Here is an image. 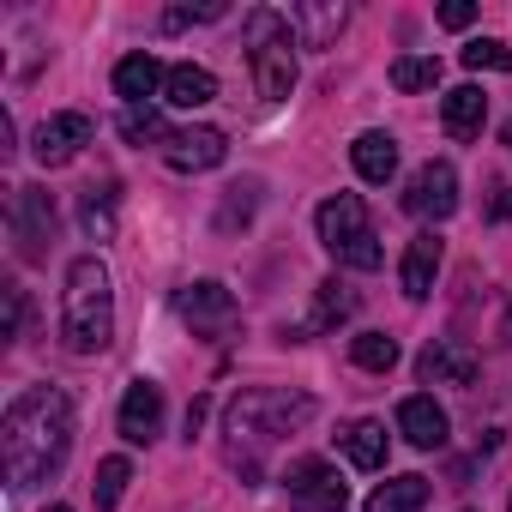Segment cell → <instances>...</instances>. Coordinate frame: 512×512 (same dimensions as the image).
<instances>
[{
	"label": "cell",
	"instance_id": "cell-22",
	"mask_svg": "<svg viewBox=\"0 0 512 512\" xmlns=\"http://www.w3.org/2000/svg\"><path fill=\"white\" fill-rule=\"evenodd\" d=\"M338 440H344V452H350L356 470H386V428H380V422L362 416V422H350Z\"/></svg>",
	"mask_w": 512,
	"mask_h": 512
},
{
	"label": "cell",
	"instance_id": "cell-2",
	"mask_svg": "<svg viewBox=\"0 0 512 512\" xmlns=\"http://www.w3.org/2000/svg\"><path fill=\"white\" fill-rule=\"evenodd\" d=\"M61 338L73 356H103L115 338V290H109V266L97 253H79L67 266V302H61Z\"/></svg>",
	"mask_w": 512,
	"mask_h": 512
},
{
	"label": "cell",
	"instance_id": "cell-16",
	"mask_svg": "<svg viewBox=\"0 0 512 512\" xmlns=\"http://www.w3.org/2000/svg\"><path fill=\"white\" fill-rule=\"evenodd\" d=\"M350 163H356V175L362 181H374V187H386L392 175H398V139L392 133H356V145H350Z\"/></svg>",
	"mask_w": 512,
	"mask_h": 512
},
{
	"label": "cell",
	"instance_id": "cell-21",
	"mask_svg": "<svg viewBox=\"0 0 512 512\" xmlns=\"http://www.w3.org/2000/svg\"><path fill=\"white\" fill-rule=\"evenodd\" d=\"M428 506V476H392L368 494L362 512H422Z\"/></svg>",
	"mask_w": 512,
	"mask_h": 512
},
{
	"label": "cell",
	"instance_id": "cell-8",
	"mask_svg": "<svg viewBox=\"0 0 512 512\" xmlns=\"http://www.w3.org/2000/svg\"><path fill=\"white\" fill-rule=\"evenodd\" d=\"M55 235V199L43 187H13V241H19V260H43Z\"/></svg>",
	"mask_w": 512,
	"mask_h": 512
},
{
	"label": "cell",
	"instance_id": "cell-34",
	"mask_svg": "<svg viewBox=\"0 0 512 512\" xmlns=\"http://www.w3.org/2000/svg\"><path fill=\"white\" fill-rule=\"evenodd\" d=\"M506 512H512V500H506Z\"/></svg>",
	"mask_w": 512,
	"mask_h": 512
},
{
	"label": "cell",
	"instance_id": "cell-4",
	"mask_svg": "<svg viewBox=\"0 0 512 512\" xmlns=\"http://www.w3.org/2000/svg\"><path fill=\"white\" fill-rule=\"evenodd\" d=\"M314 229H320V247L332 253L338 266H356V272H380V235L368 223V205L356 193H332L320 211H314Z\"/></svg>",
	"mask_w": 512,
	"mask_h": 512
},
{
	"label": "cell",
	"instance_id": "cell-23",
	"mask_svg": "<svg viewBox=\"0 0 512 512\" xmlns=\"http://www.w3.org/2000/svg\"><path fill=\"white\" fill-rule=\"evenodd\" d=\"M350 314H356V290H350L344 278H326L320 296H314V332H332V326H344Z\"/></svg>",
	"mask_w": 512,
	"mask_h": 512
},
{
	"label": "cell",
	"instance_id": "cell-7",
	"mask_svg": "<svg viewBox=\"0 0 512 512\" xmlns=\"http://www.w3.org/2000/svg\"><path fill=\"white\" fill-rule=\"evenodd\" d=\"M404 211L410 217H428V223H446L458 211V169L446 157H428L410 175V187H404Z\"/></svg>",
	"mask_w": 512,
	"mask_h": 512
},
{
	"label": "cell",
	"instance_id": "cell-5",
	"mask_svg": "<svg viewBox=\"0 0 512 512\" xmlns=\"http://www.w3.org/2000/svg\"><path fill=\"white\" fill-rule=\"evenodd\" d=\"M302 422H314V398L290 386H247L229 404V434H247V440H278V434H296Z\"/></svg>",
	"mask_w": 512,
	"mask_h": 512
},
{
	"label": "cell",
	"instance_id": "cell-18",
	"mask_svg": "<svg viewBox=\"0 0 512 512\" xmlns=\"http://www.w3.org/2000/svg\"><path fill=\"white\" fill-rule=\"evenodd\" d=\"M193 326H223V320H235V296L223 290V284H211V278H199V284H187L181 290V302H175Z\"/></svg>",
	"mask_w": 512,
	"mask_h": 512
},
{
	"label": "cell",
	"instance_id": "cell-25",
	"mask_svg": "<svg viewBox=\"0 0 512 512\" xmlns=\"http://www.w3.org/2000/svg\"><path fill=\"white\" fill-rule=\"evenodd\" d=\"M79 223H85L91 241H109V235H115V187H85V199H79Z\"/></svg>",
	"mask_w": 512,
	"mask_h": 512
},
{
	"label": "cell",
	"instance_id": "cell-19",
	"mask_svg": "<svg viewBox=\"0 0 512 512\" xmlns=\"http://www.w3.org/2000/svg\"><path fill=\"white\" fill-rule=\"evenodd\" d=\"M163 85H169V73H163V67H157V55H145V49H139V55H127V61L115 67V91H121L127 103H145V97H157Z\"/></svg>",
	"mask_w": 512,
	"mask_h": 512
},
{
	"label": "cell",
	"instance_id": "cell-33",
	"mask_svg": "<svg viewBox=\"0 0 512 512\" xmlns=\"http://www.w3.org/2000/svg\"><path fill=\"white\" fill-rule=\"evenodd\" d=\"M49 512H73V506H49Z\"/></svg>",
	"mask_w": 512,
	"mask_h": 512
},
{
	"label": "cell",
	"instance_id": "cell-29",
	"mask_svg": "<svg viewBox=\"0 0 512 512\" xmlns=\"http://www.w3.org/2000/svg\"><path fill=\"white\" fill-rule=\"evenodd\" d=\"M464 67L470 73H506L512 67V49L494 43V37H476V43H464Z\"/></svg>",
	"mask_w": 512,
	"mask_h": 512
},
{
	"label": "cell",
	"instance_id": "cell-31",
	"mask_svg": "<svg viewBox=\"0 0 512 512\" xmlns=\"http://www.w3.org/2000/svg\"><path fill=\"white\" fill-rule=\"evenodd\" d=\"M470 19H476V7H470V0H446V7H440V25H446V31H464Z\"/></svg>",
	"mask_w": 512,
	"mask_h": 512
},
{
	"label": "cell",
	"instance_id": "cell-14",
	"mask_svg": "<svg viewBox=\"0 0 512 512\" xmlns=\"http://www.w3.org/2000/svg\"><path fill=\"white\" fill-rule=\"evenodd\" d=\"M398 434H404L416 452H440V446H446V410H440L428 392H416V398L398 404Z\"/></svg>",
	"mask_w": 512,
	"mask_h": 512
},
{
	"label": "cell",
	"instance_id": "cell-26",
	"mask_svg": "<svg viewBox=\"0 0 512 512\" xmlns=\"http://www.w3.org/2000/svg\"><path fill=\"white\" fill-rule=\"evenodd\" d=\"M350 356H356V368H368V374H392V368H398V338H386V332H356V338H350Z\"/></svg>",
	"mask_w": 512,
	"mask_h": 512
},
{
	"label": "cell",
	"instance_id": "cell-1",
	"mask_svg": "<svg viewBox=\"0 0 512 512\" xmlns=\"http://www.w3.org/2000/svg\"><path fill=\"white\" fill-rule=\"evenodd\" d=\"M73 452V398L61 386H25L0 416V464L13 488L49 482Z\"/></svg>",
	"mask_w": 512,
	"mask_h": 512
},
{
	"label": "cell",
	"instance_id": "cell-13",
	"mask_svg": "<svg viewBox=\"0 0 512 512\" xmlns=\"http://www.w3.org/2000/svg\"><path fill=\"white\" fill-rule=\"evenodd\" d=\"M434 278H440V235L422 229V235H410V247H404L398 284H404L410 302H428V296H434Z\"/></svg>",
	"mask_w": 512,
	"mask_h": 512
},
{
	"label": "cell",
	"instance_id": "cell-10",
	"mask_svg": "<svg viewBox=\"0 0 512 512\" xmlns=\"http://www.w3.org/2000/svg\"><path fill=\"white\" fill-rule=\"evenodd\" d=\"M229 157V139L217 127H175L163 139V163L181 169V175H199V169H217Z\"/></svg>",
	"mask_w": 512,
	"mask_h": 512
},
{
	"label": "cell",
	"instance_id": "cell-27",
	"mask_svg": "<svg viewBox=\"0 0 512 512\" xmlns=\"http://www.w3.org/2000/svg\"><path fill=\"white\" fill-rule=\"evenodd\" d=\"M127 482H133V464H127V458H103V464H97V482H91L97 512H115L121 494H127Z\"/></svg>",
	"mask_w": 512,
	"mask_h": 512
},
{
	"label": "cell",
	"instance_id": "cell-11",
	"mask_svg": "<svg viewBox=\"0 0 512 512\" xmlns=\"http://www.w3.org/2000/svg\"><path fill=\"white\" fill-rule=\"evenodd\" d=\"M163 434V386L157 380H133L121 398V440L127 446H151Z\"/></svg>",
	"mask_w": 512,
	"mask_h": 512
},
{
	"label": "cell",
	"instance_id": "cell-3",
	"mask_svg": "<svg viewBox=\"0 0 512 512\" xmlns=\"http://www.w3.org/2000/svg\"><path fill=\"white\" fill-rule=\"evenodd\" d=\"M247 67H253V91L266 103H284L296 91V31H290V13H272V7H253L247 13Z\"/></svg>",
	"mask_w": 512,
	"mask_h": 512
},
{
	"label": "cell",
	"instance_id": "cell-15",
	"mask_svg": "<svg viewBox=\"0 0 512 512\" xmlns=\"http://www.w3.org/2000/svg\"><path fill=\"white\" fill-rule=\"evenodd\" d=\"M416 374H422V380H452V386H470V380H476V350H470L464 338H440V344H428V350H422Z\"/></svg>",
	"mask_w": 512,
	"mask_h": 512
},
{
	"label": "cell",
	"instance_id": "cell-12",
	"mask_svg": "<svg viewBox=\"0 0 512 512\" xmlns=\"http://www.w3.org/2000/svg\"><path fill=\"white\" fill-rule=\"evenodd\" d=\"M344 25H350L344 0H302V7H290V31H296L302 49H332Z\"/></svg>",
	"mask_w": 512,
	"mask_h": 512
},
{
	"label": "cell",
	"instance_id": "cell-17",
	"mask_svg": "<svg viewBox=\"0 0 512 512\" xmlns=\"http://www.w3.org/2000/svg\"><path fill=\"white\" fill-rule=\"evenodd\" d=\"M440 121H446V133H452V139H476V133H482V121H488V97H482L476 85H458V91H446V97H440Z\"/></svg>",
	"mask_w": 512,
	"mask_h": 512
},
{
	"label": "cell",
	"instance_id": "cell-24",
	"mask_svg": "<svg viewBox=\"0 0 512 512\" xmlns=\"http://www.w3.org/2000/svg\"><path fill=\"white\" fill-rule=\"evenodd\" d=\"M169 133H175V127H163V115H157L151 103H127V109H121V139H127V145H163Z\"/></svg>",
	"mask_w": 512,
	"mask_h": 512
},
{
	"label": "cell",
	"instance_id": "cell-6",
	"mask_svg": "<svg viewBox=\"0 0 512 512\" xmlns=\"http://www.w3.org/2000/svg\"><path fill=\"white\" fill-rule=\"evenodd\" d=\"M284 494L296 512H344L350 506V488L338 482V470L326 458H296L284 470Z\"/></svg>",
	"mask_w": 512,
	"mask_h": 512
},
{
	"label": "cell",
	"instance_id": "cell-20",
	"mask_svg": "<svg viewBox=\"0 0 512 512\" xmlns=\"http://www.w3.org/2000/svg\"><path fill=\"white\" fill-rule=\"evenodd\" d=\"M163 97H169L175 109H205V103L217 97V79H211L205 67L181 61V67H169V85H163Z\"/></svg>",
	"mask_w": 512,
	"mask_h": 512
},
{
	"label": "cell",
	"instance_id": "cell-28",
	"mask_svg": "<svg viewBox=\"0 0 512 512\" xmlns=\"http://www.w3.org/2000/svg\"><path fill=\"white\" fill-rule=\"evenodd\" d=\"M392 85L398 91H434L440 85V61L434 55H398L392 61Z\"/></svg>",
	"mask_w": 512,
	"mask_h": 512
},
{
	"label": "cell",
	"instance_id": "cell-30",
	"mask_svg": "<svg viewBox=\"0 0 512 512\" xmlns=\"http://www.w3.org/2000/svg\"><path fill=\"white\" fill-rule=\"evenodd\" d=\"M205 19H223L217 0H211V7H169V13H163V25H169V31H187V25H205Z\"/></svg>",
	"mask_w": 512,
	"mask_h": 512
},
{
	"label": "cell",
	"instance_id": "cell-32",
	"mask_svg": "<svg viewBox=\"0 0 512 512\" xmlns=\"http://www.w3.org/2000/svg\"><path fill=\"white\" fill-rule=\"evenodd\" d=\"M500 332H506V344H512V308H506V326H500Z\"/></svg>",
	"mask_w": 512,
	"mask_h": 512
},
{
	"label": "cell",
	"instance_id": "cell-9",
	"mask_svg": "<svg viewBox=\"0 0 512 512\" xmlns=\"http://www.w3.org/2000/svg\"><path fill=\"white\" fill-rule=\"evenodd\" d=\"M91 115H79V109H61V115H49L37 133H31V157L43 163V169H61V163H73L85 145H91Z\"/></svg>",
	"mask_w": 512,
	"mask_h": 512
}]
</instances>
